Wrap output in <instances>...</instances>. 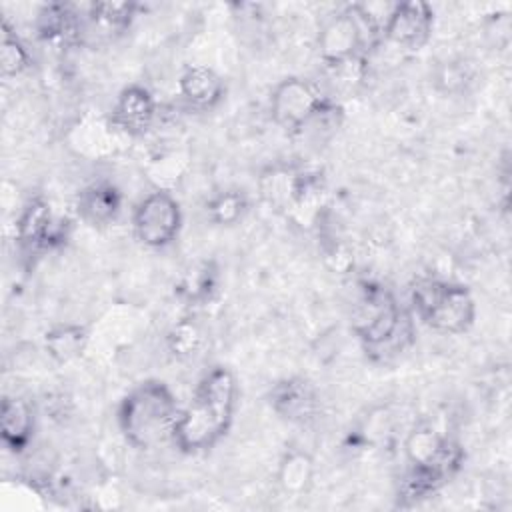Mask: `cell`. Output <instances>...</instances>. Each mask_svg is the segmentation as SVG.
Instances as JSON below:
<instances>
[{
    "label": "cell",
    "instance_id": "20",
    "mask_svg": "<svg viewBox=\"0 0 512 512\" xmlns=\"http://www.w3.org/2000/svg\"><path fill=\"white\" fill-rule=\"evenodd\" d=\"M314 472L312 458L302 450H290L284 454L278 466V484L288 494H302Z\"/></svg>",
    "mask_w": 512,
    "mask_h": 512
},
{
    "label": "cell",
    "instance_id": "1",
    "mask_svg": "<svg viewBox=\"0 0 512 512\" xmlns=\"http://www.w3.org/2000/svg\"><path fill=\"white\" fill-rule=\"evenodd\" d=\"M238 406V380L226 366H212L196 384L190 402L180 410L172 442L184 454L214 448L230 430Z\"/></svg>",
    "mask_w": 512,
    "mask_h": 512
},
{
    "label": "cell",
    "instance_id": "5",
    "mask_svg": "<svg viewBox=\"0 0 512 512\" xmlns=\"http://www.w3.org/2000/svg\"><path fill=\"white\" fill-rule=\"evenodd\" d=\"M404 454L412 468L424 472L440 488L462 468L464 448L432 426H416L404 442Z\"/></svg>",
    "mask_w": 512,
    "mask_h": 512
},
{
    "label": "cell",
    "instance_id": "11",
    "mask_svg": "<svg viewBox=\"0 0 512 512\" xmlns=\"http://www.w3.org/2000/svg\"><path fill=\"white\" fill-rule=\"evenodd\" d=\"M154 120H156V100L146 86L130 84L118 94L112 106V116H110V124L116 130L132 138H140L150 132V128L154 126Z\"/></svg>",
    "mask_w": 512,
    "mask_h": 512
},
{
    "label": "cell",
    "instance_id": "21",
    "mask_svg": "<svg viewBox=\"0 0 512 512\" xmlns=\"http://www.w3.org/2000/svg\"><path fill=\"white\" fill-rule=\"evenodd\" d=\"M30 52L24 46V42L16 36V32L10 28V24L2 22V42H0V68L2 76H18L30 68Z\"/></svg>",
    "mask_w": 512,
    "mask_h": 512
},
{
    "label": "cell",
    "instance_id": "6",
    "mask_svg": "<svg viewBox=\"0 0 512 512\" xmlns=\"http://www.w3.org/2000/svg\"><path fill=\"white\" fill-rule=\"evenodd\" d=\"M330 98L306 78L290 76L270 92V116L286 134H302Z\"/></svg>",
    "mask_w": 512,
    "mask_h": 512
},
{
    "label": "cell",
    "instance_id": "7",
    "mask_svg": "<svg viewBox=\"0 0 512 512\" xmlns=\"http://www.w3.org/2000/svg\"><path fill=\"white\" fill-rule=\"evenodd\" d=\"M136 238L148 248L172 244L182 228L180 202L168 190H154L144 196L132 214Z\"/></svg>",
    "mask_w": 512,
    "mask_h": 512
},
{
    "label": "cell",
    "instance_id": "9",
    "mask_svg": "<svg viewBox=\"0 0 512 512\" xmlns=\"http://www.w3.org/2000/svg\"><path fill=\"white\" fill-rule=\"evenodd\" d=\"M366 36L368 34L350 4L322 26L318 34V56L326 68L342 66L360 58Z\"/></svg>",
    "mask_w": 512,
    "mask_h": 512
},
{
    "label": "cell",
    "instance_id": "15",
    "mask_svg": "<svg viewBox=\"0 0 512 512\" xmlns=\"http://www.w3.org/2000/svg\"><path fill=\"white\" fill-rule=\"evenodd\" d=\"M36 416L28 400L4 396L0 404V436L2 444L12 452H24L34 436Z\"/></svg>",
    "mask_w": 512,
    "mask_h": 512
},
{
    "label": "cell",
    "instance_id": "23",
    "mask_svg": "<svg viewBox=\"0 0 512 512\" xmlns=\"http://www.w3.org/2000/svg\"><path fill=\"white\" fill-rule=\"evenodd\" d=\"M166 340H168V348H170L172 356L190 358L200 350V346L204 342V334L192 318H184L170 328Z\"/></svg>",
    "mask_w": 512,
    "mask_h": 512
},
{
    "label": "cell",
    "instance_id": "12",
    "mask_svg": "<svg viewBox=\"0 0 512 512\" xmlns=\"http://www.w3.org/2000/svg\"><path fill=\"white\" fill-rule=\"evenodd\" d=\"M272 410L294 424L310 422L318 412V394L314 386L300 376L278 380L268 394Z\"/></svg>",
    "mask_w": 512,
    "mask_h": 512
},
{
    "label": "cell",
    "instance_id": "19",
    "mask_svg": "<svg viewBox=\"0 0 512 512\" xmlns=\"http://www.w3.org/2000/svg\"><path fill=\"white\" fill-rule=\"evenodd\" d=\"M216 282H218L216 264L212 260H202V262H196L194 266H190L182 274L180 282L176 284V292L186 302L198 304V302L210 300L212 292L216 290Z\"/></svg>",
    "mask_w": 512,
    "mask_h": 512
},
{
    "label": "cell",
    "instance_id": "22",
    "mask_svg": "<svg viewBox=\"0 0 512 512\" xmlns=\"http://www.w3.org/2000/svg\"><path fill=\"white\" fill-rule=\"evenodd\" d=\"M248 210V198L240 190H224L218 192L206 204L208 218L218 226L238 224Z\"/></svg>",
    "mask_w": 512,
    "mask_h": 512
},
{
    "label": "cell",
    "instance_id": "13",
    "mask_svg": "<svg viewBox=\"0 0 512 512\" xmlns=\"http://www.w3.org/2000/svg\"><path fill=\"white\" fill-rule=\"evenodd\" d=\"M38 36L58 46H78L86 38V24L68 4H46L36 18Z\"/></svg>",
    "mask_w": 512,
    "mask_h": 512
},
{
    "label": "cell",
    "instance_id": "16",
    "mask_svg": "<svg viewBox=\"0 0 512 512\" xmlns=\"http://www.w3.org/2000/svg\"><path fill=\"white\" fill-rule=\"evenodd\" d=\"M178 90L182 98L198 110H210L218 106L226 94V86L220 74L204 64H188L180 72Z\"/></svg>",
    "mask_w": 512,
    "mask_h": 512
},
{
    "label": "cell",
    "instance_id": "14",
    "mask_svg": "<svg viewBox=\"0 0 512 512\" xmlns=\"http://www.w3.org/2000/svg\"><path fill=\"white\" fill-rule=\"evenodd\" d=\"M122 210L120 190L106 180L84 186L76 196V214L90 226L112 224Z\"/></svg>",
    "mask_w": 512,
    "mask_h": 512
},
{
    "label": "cell",
    "instance_id": "2",
    "mask_svg": "<svg viewBox=\"0 0 512 512\" xmlns=\"http://www.w3.org/2000/svg\"><path fill=\"white\" fill-rule=\"evenodd\" d=\"M352 330L374 362H390L414 342L410 312L398 304L390 288L366 282L352 308Z\"/></svg>",
    "mask_w": 512,
    "mask_h": 512
},
{
    "label": "cell",
    "instance_id": "8",
    "mask_svg": "<svg viewBox=\"0 0 512 512\" xmlns=\"http://www.w3.org/2000/svg\"><path fill=\"white\" fill-rule=\"evenodd\" d=\"M68 230L70 222L56 216L42 196L30 198L16 220V238L28 254H40L62 246L68 238Z\"/></svg>",
    "mask_w": 512,
    "mask_h": 512
},
{
    "label": "cell",
    "instance_id": "3",
    "mask_svg": "<svg viewBox=\"0 0 512 512\" xmlns=\"http://www.w3.org/2000/svg\"><path fill=\"white\" fill-rule=\"evenodd\" d=\"M178 414V398L170 386L162 380H144L120 400L118 426L130 446L148 450L172 438Z\"/></svg>",
    "mask_w": 512,
    "mask_h": 512
},
{
    "label": "cell",
    "instance_id": "18",
    "mask_svg": "<svg viewBox=\"0 0 512 512\" xmlns=\"http://www.w3.org/2000/svg\"><path fill=\"white\" fill-rule=\"evenodd\" d=\"M88 346V330L80 324H56L44 334V348L58 364L74 362Z\"/></svg>",
    "mask_w": 512,
    "mask_h": 512
},
{
    "label": "cell",
    "instance_id": "10",
    "mask_svg": "<svg viewBox=\"0 0 512 512\" xmlns=\"http://www.w3.org/2000/svg\"><path fill=\"white\" fill-rule=\"evenodd\" d=\"M434 10L422 0L396 2L384 24L382 38L404 48L420 50L432 36Z\"/></svg>",
    "mask_w": 512,
    "mask_h": 512
},
{
    "label": "cell",
    "instance_id": "17",
    "mask_svg": "<svg viewBox=\"0 0 512 512\" xmlns=\"http://www.w3.org/2000/svg\"><path fill=\"white\" fill-rule=\"evenodd\" d=\"M138 4L128 0H102L94 2L88 8V22L98 36L114 38L126 32L136 16Z\"/></svg>",
    "mask_w": 512,
    "mask_h": 512
},
{
    "label": "cell",
    "instance_id": "4",
    "mask_svg": "<svg viewBox=\"0 0 512 512\" xmlns=\"http://www.w3.org/2000/svg\"><path fill=\"white\" fill-rule=\"evenodd\" d=\"M416 316L442 334H462L476 318V302L462 284L442 278H418L410 288Z\"/></svg>",
    "mask_w": 512,
    "mask_h": 512
}]
</instances>
